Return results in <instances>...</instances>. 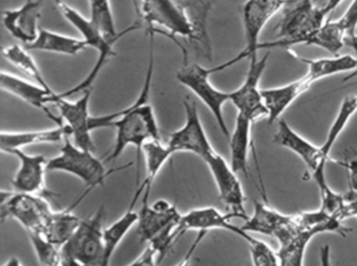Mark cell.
Returning a JSON list of instances; mask_svg holds the SVG:
<instances>
[{
  "label": "cell",
  "instance_id": "cell-20",
  "mask_svg": "<svg viewBox=\"0 0 357 266\" xmlns=\"http://www.w3.org/2000/svg\"><path fill=\"white\" fill-rule=\"evenodd\" d=\"M72 136V130L66 123L59 124L50 129L32 130V131H1L0 150L9 154L15 149H24L32 145L55 144Z\"/></svg>",
  "mask_w": 357,
  "mask_h": 266
},
{
  "label": "cell",
  "instance_id": "cell-43",
  "mask_svg": "<svg viewBox=\"0 0 357 266\" xmlns=\"http://www.w3.org/2000/svg\"><path fill=\"white\" fill-rule=\"evenodd\" d=\"M344 0H328L323 6L324 10H325L326 15H330L338 6H340Z\"/></svg>",
  "mask_w": 357,
  "mask_h": 266
},
{
  "label": "cell",
  "instance_id": "cell-28",
  "mask_svg": "<svg viewBox=\"0 0 357 266\" xmlns=\"http://www.w3.org/2000/svg\"><path fill=\"white\" fill-rule=\"evenodd\" d=\"M135 205L137 202L131 201L128 209L118 220L104 228L103 266L110 265V261L118 249L119 245L124 240L131 228L137 226V220H139V212H135L133 209Z\"/></svg>",
  "mask_w": 357,
  "mask_h": 266
},
{
  "label": "cell",
  "instance_id": "cell-15",
  "mask_svg": "<svg viewBox=\"0 0 357 266\" xmlns=\"http://www.w3.org/2000/svg\"><path fill=\"white\" fill-rule=\"evenodd\" d=\"M234 217L236 216L231 212L225 214L214 207H198V209H191L183 215L181 214V219L177 224L176 232H175L177 241L189 230L208 232L212 230H223L237 235L248 243L252 242L255 238L252 234L244 232L241 226L239 228L229 221Z\"/></svg>",
  "mask_w": 357,
  "mask_h": 266
},
{
  "label": "cell",
  "instance_id": "cell-32",
  "mask_svg": "<svg viewBox=\"0 0 357 266\" xmlns=\"http://www.w3.org/2000/svg\"><path fill=\"white\" fill-rule=\"evenodd\" d=\"M357 112V94H351L342 100L338 109L337 114L334 119L333 123L330 126L329 131L327 133L325 142L321 145V148L324 155L330 161V153L335 145L336 140L340 138V134L346 129L349 121L352 119L353 115Z\"/></svg>",
  "mask_w": 357,
  "mask_h": 266
},
{
  "label": "cell",
  "instance_id": "cell-8",
  "mask_svg": "<svg viewBox=\"0 0 357 266\" xmlns=\"http://www.w3.org/2000/svg\"><path fill=\"white\" fill-rule=\"evenodd\" d=\"M139 10L150 34L168 31V37L194 38L195 27L183 8L174 0H139Z\"/></svg>",
  "mask_w": 357,
  "mask_h": 266
},
{
  "label": "cell",
  "instance_id": "cell-1",
  "mask_svg": "<svg viewBox=\"0 0 357 266\" xmlns=\"http://www.w3.org/2000/svg\"><path fill=\"white\" fill-rule=\"evenodd\" d=\"M154 34H150L149 60L143 87L137 100L123 110L110 114L93 117L95 130L114 127L116 140L112 152L104 159V163L116 161L129 146L137 148V182L139 179L143 148L148 142L160 140V131L153 107L149 104L151 92L152 75L154 71Z\"/></svg>",
  "mask_w": 357,
  "mask_h": 266
},
{
  "label": "cell",
  "instance_id": "cell-35",
  "mask_svg": "<svg viewBox=\"0 0 357 266\" xmlns=\"http://www.w3.org/2000/svg\"><path fill=\"white\" fill-rule=\"evenodd\" d=\"M31 244L40 266H61L63 263L62 247L51 242L43 235L29 232Z\"/></svg>",
  "mask_w": 357,
  "mask_h": 266
},
{
  "label": "cell",
  "instance_id": "cell-47",
  "mask_svg": "<svg viewBox=\"0 0 357 266\" xmlns=\"http://www.w3.org/2000/svg\"><path fill=\"white\" fill-rule=\"evenodd\" d=\"M54 1H55L56 4H58L60 1H61V0H54Z\"/></svg>",
  "mask_w": 357,
  "mask_h": 266
},
{
  "label": "cell",
  "instance_id": "cell-33",
  "mask_svg": "<svg viewBox=\"0 0 357 266\" xmlns=\"http://www.w3.org/2000/svg\"><path fill=\"white\" fill-rule=\"evenodd\" d=\"M346 34L336 20H327L321 29H317L310 37L307 38L304 45L317 46L327 50L330 54H338L344 46Z\"/></svg>",
  "mask_w": 357,
  "mask_h": 266
},
{
  "label": "cell",
  "instance_id": "cell-29",
  "mask_svg": "<svg viewBox=\"0 0 357 266\" xmlns=\"http://www.w3.org/2000/svg\"><path fill=\"white\" fill-rule=\"evenodd\" d=\"M143 155L145 157L146 177L142 184L137 186L141 191L143 198L149 199L152 184L160 173L167 161L173 154L167 145H162L160 140H151L144 146Z\"/></svg>",
  "mask_w": 357,
  "mask_h": 266
},
{
  "label": "cell",
  "instance_id": "cell-6",
  "mask_svg": "<svg viewBox=\"0 0 357 266\" xmlns=\"http://www.w3.org/2000/svg\"><path fill=\"white\" fill-rule=\"evenodd\" d=\"M104 205L87 219L82 220L72 238L62 246L66 259H72L86 266H103Z\"/></svg>",
  "mask_w": 357,
  "mask_h": 266
},
{
  "label": "cell",
  "instance_id": "cell-38",
  "mask_svg": "<svg viewBox=\"0 0 357 266\" xmlns=\"http://www.w3.org/2000/svg\"><path fill=\"white\" fill-rule=\"evenodd\" d=\"M336 21L346 34V39L355 35L357 29V0H352L346 12Z\"/></svg>",
  "mask_w": 357,
  "mask_h": 266
},
{
  "label": "cell",
  "instance_id": "cell-45",
  "mask_svg": "<svg viewBox=\"0 0 357 266\" xmlns=\"http://www.w3.org/2000/svg\"><path fill=\"white\" fill-rule=\"evenodd\" d=\"M3 266H24L18 258L11 257Z\"/></svg>",
  "mask_w": 357,
  "mask_h": 266
},
{
  "label": "cell",
  "instance_id": "cell-34",
  "mask_svg": "<svg viewBox=\"0 0 357 266\" xmlns=\"http://www.w3.org/2000/svg\"><path fill=\"white\" fill-rule=\"evenodd\" d=\"M1 54L5 57L6 60L9 61L11 64L15 65L18 68L22 69L24 73H28L31 77H34L35 82L40 84L43 87L47 88V89H52L51 86L45 79L43 71L39 68L38 64H37L36 61L33 58L32 54H30L26 46L13 44V45L3 47Z\"/></svg>",
  "mask_w": 357,
  "mask_h": 266
},
{
  "label": "cell",
  "instance_id": "cell-22",
  "mask_svg": "<svg viewBox=\"0 0 357 266\" xmlns=\"http://www.w3.org/2000/svg\"><path fill=\"white\" fill-rule=\"evenodd\" d=\"M311 85L312 83L304 75L286 85L262 89L263 98L268 110L267 121L269 125L279 121L286 109L289 108L294 101L309 90Z\"/></svg>",
  "mask_w": 357,
  "mask_h": 266
},
{
  "label": "cell",
  "instance_id": "cell-3",
  "mask_svg": "<svg viewBox=\"0 0 357 266\" xmlns=\"http://www.w3.org/2000/svg\"><path fill=\"white\" fill-rule=\"evenodd\" d=\"M240 54L229 61L212 68H206L198 63H185L176 73V80L185 88L193 92L198 100L204 103V106L211 111L216 119L219 129L223 135L229 138V127L223 115V107L231 101V92L218 89L211 81V75L218 71H225L227 67L233 66L241 61Z\"/></svg>",
  "mask_w": 357,
  "mask_h": 266
},
{
  "label": "cell",
  "instance_id": "cell-27",
  "mask_svg": "<svg viewBox=\"0 0 357 266\" xmlns=\"http://www.w3.org/2000/svg\"><path fill=\"white\" fill-rule=\"evenodd\" d=\"M80 202L81 200L78 198L76 202L68 209L59 212L54 211L47 222L43 236L58 246H63L72 238L73 235L78 230L82 222V219L73 212V209Z\"/></svg>",
  "mask_w": 357,
  "mask_h": 266
},
{
  "label": "cell",
  "instance_id": "cell-2",
  "mask_svg": "<svg viewBox=\"0 0 357 266\" xmlns=\"http://www.w3.org/2000/svg\"><path fill=\"white\" fill-rule=\"evenodd\" d=\"M282 12L275 27L279 39L260 43L259 50L305 44L307 38L323 27L328 17L323 6H317L314 0H289Z\"/></svg>",
  "mask_w": 357,
  "mask_h": 266
},
{
  "label": "cell",
  "instance_id": "cell-36",
  "mask_svg": "<svg viewBox=\"0 0 357 266\" xmlns=\"http://www.w3.org/2000/svg\"><path fill=\"white\" fill-rule=\"evenodd\" d=\"M248 244L252 266H280L278 253H275L264 241L255 237L254 240Z\"/></svg>",
  "mask_w": 357,
  "mask_h": 266
},
{
  "label": "cell",
  "instance_id": "cell-25",
  "mask_svg": "<svg viewBox=\"0 0 357 266\" xmlns=\"http://www.w3.org/2000/svg\"><path fill=\"white\" fill-rule=\"evenodd\" d=\"M301 60L308 67L305 77L312 84L337 73H352V75L346 77L344 81L357 75V59L351 54H340V56L335 54L332 58L314 59V60L301 58Z\"/></svg>",
  "mask_w": 357,
  "mask_h": 266
},
{
  "label": "cell",
  "instance_id": "cell-39",
  "mask_svg": "<svg viewBox=\"0 0 357 266\" xmlns=\"http://www.w3.org/2000/svg\"><path fill=\"white\" fill-rule=\"evenodd\" d=\"M158 256L155 249L148 244L145 251L135 260L131 262L128 266H156L158 264Z\"/></svg>",
  "mask_w": 357,
  "mask_h": 266
},
{
  "label": "cell",
  "instance_id": "cell-31",
  "mask_svg": "<svg viewBox=\"0 0 357 266\" xmlns=\"http://www.w3.org/2000/svg\"><path fill=\"white\" fill-rule=\"evenodd\" d=\"M87 1L89 6V19L109 39L120 40L127 34L141 29L139 25L133 24L124 31H118L110 0H87Z\"/></svg>",
  "mask_w": 357,
  "mask_h": 266
},
{
  "label": "cell",
  "instance_id": "cell-13",
  "mask_svg": "<svg viewBox=\"0 0 357 266\" xmlns=\"http://www.w3.org/2000/svg\"><path fill=\"white\" fill-rule=\"evenodd\" d=\"M204 163L208 165L216 184L220 200L231 209V213L236 217L248 219V216L246 215L244 207L245 195L238 174L234 171L231 163H227L225 157L221 156L216 151Z\"/></svg>",
  "mask_w": 357,
  "mask_h": 266
},
{
  "label": "cell",
  "instance_id": "cell-12",
  "mask_svg": "<svg viewBox=\"0 0 357 266\" xmlns=\"http://www.w3.org/2000/svg\"><path fill=\"white\" fill-rule=\"evenodd\" d=\"M289 0H246L242 6L244 36L246 45L242 58L252 62L258 59L260 36L267 23L280 10H283Z\"/></svg>",
  "mask_w": 357,
  "mask_h": 266
},
{
  "label": "cell",
  "instance_id": "cell-11",
  "mask_svg": "<svg viewBox=\"0 0 357 266\" xmlns=\"http://www.w3.org/2000/svg\"><path fill=\"white\" fill-rule=\"evenodd\" d=\"M183 108L185 112V124L170 134L167 146L173 154L177 152L193 153L204 161L215 152V149L202 125L197 104L195 101L185 98Z\"/></svg>",
  "mask_w": 357,
  "mask_h": 266
},
{
  "label": "cell",
  "instance_id": "cell-9",
  "mask_svg": "<svg viewBox=\"0 0 357 266\" xmlns=\"http://www.w3.org/2000/svg\"><path fill=\"white\" fill-rule=\"evenodd\" d=\"M273 142L288 149L302 159L303 163L308 168L311 177L317 184L319 192L329 190L330 186L326 178V165L329 159L324 155L321 146H315L303 138L283 119L278 121V129L273 136Z\"/></svg>",
  "mask_w": 357,
  "mask_h": 266
},
{
  "label": "cell",
  "instance_id": "cell-18",
  "mask_svg": "<svg viewBox=\"0 0 357 266\" xmlns=\"http://www.w3.org/2000/svg\"><path fill=\"white\" fill-rule=\"evenodd\" d=\"M181 214L174 205L166 199H158L149 205L143 201L139 212L137 234L141 243H150L156 236L172 224L178 223Z\"/></svg>",
  "mask_w": 357,
  "mask_h": 266
},
{
  "label": "cell",
  "instance_id": "cell-14",
  "mask_svg": "<svg viewBox=\"0 0 357 266\" xmlns=\"http://www.w3.org/2000/svg\"><path fill=\"white\" fill-rule=\"evenodd\" d=\"M91 89L85 90L82 96L77 100H68V98H62L58 94L54 105L59 108L60 119L66 121L72 130V136L77 146L87 150L93 151L95 144L91 138V119L93 115L89 113V104H91Z\"/></svg>",
  "mask_w": 357,
  "mask_h": 266
},
{
  "label": "cell",
  "instance_id": "cell-44",
  "mask_svg": "<svg viewBox=\"0 0 357 266\" xmlns=\"http://www.w3.org/2000/svg\"><path fill=\"white\" fill-rule=\"evenodd\" d=\"M344 45L348 46V47L352 48L353 52H354L357 56V34L351 36V37L347 38L346 41H344Z\"/></svg>",
  "mask_w": 357,
  "mask_h": 266
},
{
  "label": "cell",
  "instance_id": "cell-7",
  "mask_svg": "<svg viewBox=\"0 0 357 266\" xmlns=\"http://www.w3.org/2000/svg\"><path fill=\"white\" fill-rule=\"evenodd\" d=\"M0 195V216L3 221L6 218H12L22 224L28 234H45L47 222L54 212L45 197L15 191H1Z\"/></svg>",
  "mask_w": 357,
  "mask_h": 266
},
{
  "label": "cell",
  "instance_id": "cell-24",
  "mask_svg": "<svg viewBox=\"0 0 357 266\" xmlns=\"http://www.w3.org/2000/svg\"><path fill=\"white\" fill-rule=\"evenodd\" d=\"M252 123L242 115L236 117L235 127L229 136V150H231V165L236 173L248 175V153L250 149L254 150L252 142Z\"/></svg>",
  "mask_w": 357,
  "mask_h": 266
},
{
  "label": "cell",
  "instance_id": "cell-19",
  "mask_svg": "<svg viewBox=\"0 0 357 266\" xmlns=\"http://www.w3.org/2000/svg\"><path fill=\"white\" fill-rule=\"evenodd\" d=\"M9 154L14 155L20 161V168L12 180L14 191L38 195L45 192L49 161L45 155L29 154L24 149H15Z\"/></svg>",
  "mask_w": 357,
  "mask_h": 266
},
{
  "label": "cell",
  "instance_id": "cell-26",
  "mask_svg": "<svg viewBox=\"0 0 357 266\" xmlns=\"http://www.w3.org/2000/svg\"><path fill=\"white\" fill-rule=\"evenodd\" d=\"M29 50L52 52V54L77 56L89 47L84 39L56 33L51 29L41 27L38 37L30 45L26 46Z\"/></svg>",
  "mask_w": 357,
  "mask_h": 266
},
{
  "label": "cell",
  "instance_id": "cell-10",
  "mask_svg": "<svg viewBox=\"0 0 357 266\" xmlns=\"http://www.w3.org/2000/svg\"><path fill=\"white\" fill-rule=\"evenodd\" d=\"M269 52L263 58L248 62V71L243 83L231 91V101L237 114L250 119L252 124L268 117V110L263 98L260 82L268 62Z\"/></svg>",
  "mask_w": 357,
  "mask_h": 266
},
{
  "label": "cell",
  "instance_id": "cell-16",
  "mask_svg": "<svg viewBox=\"0 0 357 266\" xmlns=\"http://www.w3.org/2000/svg\"><path fill=\"white\" fill-rule=\"evenodd\" d=\"M43 0H26L16 8H8L3 12V23L12 37L30 45L38 37L39 27L43 17Z\"/></svg>",
  "mask_w": 357,
  "mask_h": 266
},
{
  "label": "cell",
  "instance_id": "cell-30",
  "mask_svg": "<svg viewBox=\"0 0 357 266\" xmlns=\"http://www.w3.org/2000/svg\"><path fill=\"white\" fill-rule=\"evenodd\" d=\"M294 221L298 228L308 230L315 236L325 232H335L344 237L351 232L350 228L342 226V220L326 213L321 207L317 211L294 214Z\"/></svg>",
  "mask_w": 357,
  "mask_h": 266
},
{
  "label": "cell",
  "instance_id": "cell-17",
  "mask_svg": "<svg viewBox=\"0 0 357 266\" xmlns=\"http://www.w3.org/2000/svg\"><path fill=\"white\" fill-rule=\"evenodd\" d=\"M0 88L8 94L20 98L35 108L41 109L47 117L57 125L63 123L59 117H55L49 109L50 104H54L57 98V92L47 89L37 82H30L14 73L3 71L0 73Z\"/></svg>",
  "mask_w": 357,
  "mask_h": 266
},
{
  "label": "cell",
  "instance_id": "cell-21",
  "mask_svg": "<svg viewBox=\"0 0 357 266\" xmlns=\"http://www.w3.org/2000/svg\"><path fill=\"white\" fill-rule=\"evenodd\" d=\"M313 237L314 234L296 226L294 215L290 224L275 237L279 242L277 253L280 266H304L306 249Z\"/></svg>",
  "mask_w": 357,
  "mask_h": 266
},
{
  "label": "cell",
  "instance_id": "cell-42",
  "mask_svg": "<svg viewBox=\"0 0 357 266\" xmlns=\"http://www.w3.org/2000/svg\"><path fill=\"white\" fill-rule=\"evenodd\" d=\"M319 260H321V266H331V251L329 245H324L321 247Z\"/></svg>",
  "mask_w": 357,
  "mask_h": 266
},
{
  "label": "cell",
  "instance_id": "cell-5",
  "mask_svg": "<svg viewBox=\"0 0 357 266\" xmlns=\"http://www.w3.org/2000/svg\"><path fill=\"white\" fill-rule=\"evenodd\" d=\"M61 14L64 18L82 35V39L85 40L89 47L95 48L98 52L97 61L93 65L91 71H89L87 77L82 82L66 90V91L59 92L62 98H70L77 92L85 91V90L91 89L93 84L95 83L97 77H99L103 67L107 64L108 61L116 56V52H114V44L119 40L109 39L106 37L101 29L93 22L89 18L83 16L78 10L70 6V4L64 1H60L57 4Z\"/></svg>",
  "mask_w": 357,
  "mask_h": 266
},
{
  "label": "cell",
  "instance_id": "cell-4",
  "mask_svg": "<svg viewBox=\"0 0 357 266\" xmlns=\"http://www.w3.org/2000/svg\"><path fill=\"white\" fill-rule=\"evenodd\" d=\"M130 165L106 170L104 161L98 158L93 151L77 146L68 136L59 154L47 161V172H63L76 176L86 184V190L91 193L97 186H103L108 176Z\"/></svg>",
  "mask_w": 357,
  "mask_h": 266
},
{
  "label": "cell",
  "instance_id": "cell-37",
  "mask_svg": "<svg viewBox=\"0 0 357 266\" xmlns=\"http://www.w3.org/2000/svg\"><path fill=\"white\" fill-rule=\"evenodd\" d=\"M348 171L349 191L344 198H357V150L346 149L342 159L334 161Z\"/></svg>",
  "mask_w": 357,
  "mask_h": 266
},
{
  "label": "cell",
  "instance_id": "cell-46",
  "mask_svg": "<svg viewBox=\"0 0 357 266\" xmlns=\"http://www.w3.org/2000/svg\"><path fill=\"white\" fill-rule=\"evenodd\" d=\"M61 266H86V265H83V264L79 263V262L75 261V260L66 259V258H64L63 263H62Z\"/></svg>",
  "mask_w": 357,
  "mask_h": 266
},
{
  "label": "cell",
  "instance_id": "cell-40",
  "mask_svg": "<svg viewBox=\"0 0 357 266\" xmlns=\"http://www.w3.org/2000/svg\"><path fill=\"white\" fill-rule=\"evenodd\" d=\"M206 235H208V232H198L197 235H196L195 239L193 240V242L191 243L189 249H188L187 253H185V256L181 258V261H179L178 263H177L175 266L191 265L192 258H193L196 249H198V246L202 244L204 239L206 238Z\"/></svg>",
  "mask_w": 357,
  "mask_h": 266
},
{
  "label": "cell",
  "instance_id": "cell-41",
  "mask_svg": "<svg viewBox=\"0 0 357 266\" xmlns=\"http://www.w3.org/2000/svg\"><path fill=\"white\" fill-rule=\"evenodd\" d=\"M357 218V202L355 201H347L344 205V212H342V218L346 220L347 218Z\"/></svg>",
  "mask_w": 357,
  "mask_h": 266
},
{
  "label": "cell",
  "instance_id": "cell-23",
  "mask_svg": "<svg viewBox=\"0 0 357 266\" xmlns=\"http://www.w3.org/2000/svg\"><path fill=\"white\" fill-rule=\"evenodd\" d=\"M294 215H286L271 207L266 201L255 200L254 212L241 226L244 232L275 237L292 221Z\"/></svg>",
  "mask_w": 357,
  "mask_h": 266
}]
</instances>
